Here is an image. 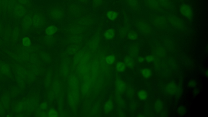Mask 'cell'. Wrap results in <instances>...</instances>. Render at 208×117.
Returning <instances> with one entry per match:
<instances>
[{"label": "cell", "mask_w": 208, "mask_h": 117, "mask_svg": "<svg viewBox=\"0 0 208 117\" xmlns=\"http://www.w3.org/2000/svg\"><path fill=\"white\" fill-rule=\"evenodd\" d=\"M148 13L146 16H148L147 20L153 29L159 30L165 29L170 25L166 14L152 12Z\"/></svg>", "instance_id": "obj_1"}, {"label": "cell", "mask_w": 208, "mask_h": 117, "mask_svg": "<svg viewBox=\"0 0 208 117\" xmlns=\"http://www.w3.org/2000/svg\"><path fill=\"white\" fill-rule=\"evenodd\" d=\"M133 23L137 32L143 35L149 36L153 33V27L146 18L138 17L134 19Z\"/></svg>", "instance_id": "obj_2"}, {"label": "cell", "mask_w": 208, "mask_h": 117, "mask_svg": "<svg viewBox=\"0 0 208 117\" xmlns=\"http://www.w3.org/2000/svg\"><path fill=\"white\" fill-rule=\"evenodd\" d=\"M64 9L60 6L53 7L51 8L48 12V16L49 19L55 22L60 21L65 16Z\"/></svg>", "instance_id": "obj_3"}, {"label": "cell", "mask_w": 208, "mask_h": 117, "mask_svg": "<svg viewBox=\"0 0 208 117\" xmlns=\"http://www.w3.org/2000/svg\"><path fill=\"white\" fill-rule=\"evenodd\" d=\"M128 10L134 14H139L143 10L141 0H123Z\"/></svg>", "instance_id": "obj_4"}, {"label": "cell", "mask_w": 208, "mask_h": 117, "mask_svg": "<svg viewBox=\"0 0 208 117\" xmlns=\"http://www.w3.org/2000/svg\"><path fill=\"white\" fill-rule=\"evenodd\" d=\"M47 20L45 15L40 12L33 13L32 26L35 29L42 28L46 25Z\"/></svg>", "instance_id": "obj_5"}, {"label": "cell", "mask_w": 208, "mask_h": 117, "mask_svg": "<svg viewBox=\"0 0 208 117\" xmlns=\"http://www.w3.org/2000/svg\"><path fill=\"white\" fill-rule=\"evenodd\" d=\"M169 25L178 29H182L184 27L183 20L172 13L166 14Z\"/></svg>", "instance_id": "obj_6"}, {"label": "cell", "mask_w": 208, "mask_h": 117, "mask_svg": "<svg viewBox=\"0 0 208 117\" xmlns=\"http://www.w3.org/2000/svg\"><path fill=\"white\" fill-rule=\"evenodd\" d=\"M179 12L181 16L187 20H192L193 16V8L190 5L183 3L180 6Z\"/></svg>", "instance_id": "obj_7"}, {"label": "cell", "mask_w": 208, "mask_h": 117, "mask_svg": "<svg viewBox=\"0 0 208 117\" xmlns=\"http://www.w3.org/2000/svg\"><path fill=\"white\" fill-rule=\"evenodd\" d=\"M28 12V10L26 7L17 2L13 8L12 13L13 16L16 18L20 19L23 17Z\"/></svg>", "instance_id": "obj_8"}, {"label": "cell", "mask_w": 208, "mask_h": 117, "mask_svg": "<svg viewBox=\"0 0 208 117\" xmlns=\"http://www.w3.org/2000/svg\"><path fill=\"white\" fill-rule=\"evenodd\" d=\"M68 11V15L72 17L81 16L83 12L81 7L76 3H71L69 5Z\"/></svg>", "instance_id": "obj_9"}, {"label": "cell", "mask_w": 208, "mask_h": 117, "mask_svg": "<svg viewBox=\"0 0 208 117\" xmlns=\"http://www.w3.org/2000/svg\"><path fill=\"white\" fill-rule=\"evenodd\" d=\"M165 14L172 13L175 6L170 0H156Z\"/></svg>", "instance_id": "obj_10"}, {"label": "cell", "mask_w": 208, "mask_h": 117, "mask_svg": "<svg viewBox=\"0 0 208 117\" xmlns=\"http://www.w3.org/2000/svg\"><path fill=\"white\" fill-rule=\"evenodd\" d=\"M32 12H28L22 18V27L25 31H28L32 26Z\"/></svg>", "instance_id": "obj_11"}, {"label": "cell", "mask_w": 208, "mask_h": 117, "mask_svg": "<svg viewBox=\"0 0 208 117\" xmlns=\"http://www.w3.org/2000/svg\"><path fill=\"white\" fill-rule=\"evenodd\" d=\"M116 91L117 94L120 95H123L125 93L126 89L127 84L125 82L123 81L120 77H117L116 78L115 83Z\"/></svg>", "instance_id": "obj_12"}, {"label": "cell", "mask_w": 208, "mask_h": 117, "mask_svg": "<svg viewBox=\"0 0 208 117\" xmlns=\"http://www.w3.org/2000/svg\"><path fill=\"white\" fill-rule=\"evenodd\" d=\"M166 50L161 46H157L154 48L152 51V55L157 59H163L166 56Z\"/></svg>", "instance_id": "obj_13"}, {"label": "cell", "mask_w": 208, "mask_h": 117, "mask_svg": "<svg viewBox=\"0 0 208 117\" xmlns=\"http://www.w3.org/2000/svg\"><path fill=\"white\" fill-rule=\"evenodd\" d=\"M115 103L113 99L109 98L106 101L103 107V110L106 114L110 113L114 109Z\"/></svg>", "instance_id": "obj_14"}, {"label": "cell", "mask_w": 208, "mask_h": 117, "mask_svg": "<svg viewBox=\"0 0 208 117\" xmlns=\"http://www.w3.org/2000/svg\"><path fill=\"white\" fill-rule=\"evenodd\" d=\"M165 91L167 94L170 95H176L178 91V87L175 83L170 82L167 84L165 88Z\"/></svg>", "instance_id": "obj_15"}, {"label": "cell", "mask_w": 208, "mask_h": 117, "mask_svg": "<svg viewBox=\"0 0 208 117\" xmlns=\"http://www.w3.org/2000/svg\"><path fill=\"white\" fill-rule=\"evenodd\" d=\"M140 47L137 43L130 44L129 49V55L133 58L137 57L140 52Z\"/></svg>", "instance_id": "obj_16"}, {"label": "cell", "mask_w": 208, "mask_h": 117, "mask_svg": "<svg viewBox=\"0 0 208 117\" xmlns=\"http://www.w3.org/2000/svg\"><path fill=\"white\" fill-rule=\"evenodd\" d=\"M116 32L113 28H109L106 30L103 33L104 38L107 40H111L115 37Z\"/></svg>", "instance_id": "obj_17"}, {"label": "cell", "mask_w": 208, "mask_h": 117, "mask_svg": "<svg viewBox=\"0 0 208 117\" xmlns=\"http://www.w3.org/2000/svg\"><path fill=\"white\" fill-rule=\"evenodd\" d=\"M130 30V25L127 24L121 28L119 30V35L121 38H124L127 37L128 33Z\"/></svg>", "instance_id": "obj_18"}, {"label": "cell", "mask_w": 208, "mask_h": 117, "mask_svg": "<svg viewBox=\"0 0 208 117\" xmlns=\"http://www.w3.org/2000/svg\"><path fill=\"white\" fill-rule=\"evenodd\" d=\"M57 26L54 25H51L47 26L45 30V33L47 36H53L57 33Z\"/></svg>", "instance_id": "obj_19"}, {"label": "cell", "mask_w": 208, "mask_h": 117, "mask_svg": "<svg viewBox=\"0 0 208 117\" xmlns=\"http://www.w3.org/2000/svg\"><path fill=\"white\" fill-rule=\"evenodd\" d=\"M124 62L126 65L127 67H129V68H133L135 66V61L133 58L130 55H127L124 57Z\"/></svg>", "instance_id": "obj_20"}, {"label": "cell", "mask_w": 208, "mask_h": 117, "mask_svg": "<svg viewBox=\"0 0 208 117\" xmlns=\"http://www.w3.org/2000/svg\"><path fill=\"white\" fill-rule=\"evenodd\" d=\"M107 19L110 21H113L116 20L119 16V14L117 12L113 10H109L106 13Z\"/></svg>", "instance_id": "obj_21"}, {"label": "cell", "mask_w": 208, "mask_h": 117, "mask_svg": "<svg viewBox=\"0 0 208 117\" xmlns=\"http://www.w3.org/2000/svg\"><path fill=\"white\" fill-rule=\"evenodd\" d=\"M164 106V103L162 101L160 100H158L154 104V109L157 113H159L162 110Z\"/></svg>", "instance_id": "obj_22"}, {"label": "cell", "mask_w": 208, "mask_h": 117, "mask_svg": "<svg viewBox=\"0 0 208 117\" xmlns=\"http://www.w3.org/2000/svg\"><path fill=\"white\" fill-rule=\"evenodd\" d=\"M127 68L126 65L124 62L119 61L116 64V69L117 72L122 73L125 71Z\"/></svg>", "instance_id": "obj_23"}, {"label": "cell", "mask_w": 208, "mask_h": 117, "mask_svg": "<svg viewBox=\"0 0 208 117\" xmlns=\"http://www.w3.org/2000/svg\"><path fill=\"white\" fill-rule=\"evenodd\" d=\"M125 93L126 94L128 98H133L135 95V90H134L133 88L130 86V85H127Z\"/></svg>", "instance_id": "obj_24"}, {"label": "cell", "mask_w": 208, "mask_h": 117, "mask_svg": "<svg viewBox=\"0 0 208 117\" xmlns=\"http://www.w3.org/2000/svg\"><path fill=\"white\" fill-rule=\"evenodd\" d=\"M127 37L130 40H137L138 39V33L137 31H135V30H130L128 33Z\"/></svg>", "instance_id": "obj_25"}, {"label": "cell", "mask_w": 208, "mask_h": 117, "mask_svg": "<svg viewBox=\"0 0 208 117\" xmlns=\"http://www.w3.org/2000/svg\"><path fill=\"white\" fill-rule=\"evenodd\" d=\"M141 74L142 77L146 79H148L151 78L152 74V71L148 68L143 69L141 71Z\"/></svg>", "instance_id": "obj_26"}, {"label": "cell", "mask_w": 208, "mask_h": 117, "mask_svg": "<svg viewBox=\"0 0 208 117\" xmlns=\"http://www.w3.org/2000/svg\"><path fill=\"white\" fill-rule=\"evenodd\" d=\"M137 97L141 101H145L147 98L148 94L146 90H140L137 92Z\"/></svg>", "instance_id": "obj_27"}, {"label": "cell", "mask_w": 208, "mask_h": 117, "mask_svg": "<svg viewBox=\"0 0 208 117\" xmlns=\"http://www.w3.org/2000/svg\"><path fill=\"white\" fill-rule=\"evenodd\" d=\"M116 102L117 105L120 108H123L125 105V101L124 99L121 97V95L118 94H117L116 98Z\"/></svg>", "instance_id": "obj_28"}, {"label": "cell", "mask_w": 208, "mask_h": 117, "mask_svg": "<svg viewBox=\"0 0 208 117\" xmlns=\"http://www.w3.org/2000/svg\"><path fill=\"white\" fill-rule=\"evenodd\" d=\"M18 3L23 5L27 8H29L32 6V2L31 0H16Z\"/></svg>", "instance_id": "obj_29"}, {"label": "cell", "mask_w": 208, "mask_h": 117, "mask_svg": "<svg viewBox=\"0 0 208 117\" xmlns=\"http://www.w3.org/2000/svg\"><path fill=\"white\" fill-rule=\"evenodd\" d=\"M92 6L95 8H98L101 7L103 4L104 0H91Z\"/></svg>", "instance_id": "obj_30"}, {"label": "cell", "mask_w": 208, "mask_h": 117, "mask_svg": "<svg viewBox=\"0 0 208 117\" xmlns=\"http://www.w3.org/2000/svg\"><path fill=\"white\" fill-rule=\"evenodd\" d=\"M116 60V57L114 55H110L106 57V61L108 64L112 65L114 63Z\"/></svg>", "instance_id": "obj_31"}, {"label": "cell", "mask_w": 208, "mask_h": 117, "mask_svg": "<svg viewBox=\"0 0 208 117\" xmlns=\"http://www.w3.org/2000/svg\"><path fill=\"white\" fill-rule=\"evenodd\" d=\"M22 43L24 46L29 47L31 46V39L28 37H25L22 40Z\"/></svg>", "instance_id": "obj_32"}, {"label": "cell", "mask_w": 208, "mask_h": 117, "mask_svg": "<svg viewBox=\"0 0 208 117\" xmlns=\"http://www.w3.org/2000/svg\"><path fill=\"white\" fill-rule=\"evenodd\" d=\"M47 116L50 117H56L59 116V114L57 111L54 108H52L48 111Z\"/></svg>", "instance_id": "obj_33"}, {"label": "cell", "mask_w": 208, "mask_h": 117, "mask_svg": "<svg viewBox=\"0 0 208 117\" xmlns=\"http://www.w3.org/2000/svg\"><path fill=\"white\" fill-rule=\"evenodd\" d=\"M3 99L2 101L3 102V105H4L5 107H8V105H9V97L8 96H6L5 97L3 98Z\"/></svg>", "instance_id": "obj_34"}, {"label": "cell", "mask_w": 208, "mask_h": 117, "mask_svg": "<svg viewBox=\"0 0 208 117\" xmlns=\"http://www.w3.org/2000/svg\"><path fill=\"white\" fill-rule=\"evenodd\" d=\"M48 104L46 102H43L40 105V108L41 110L44 111L48 108Z\"/></svg>", "instance_id": "obj_35"}, {"label": "cell", "mask_w": 208, "mask_h": 117, "mask_svg": "<svg viewBox=\"0 0 208 117\" xmlns=\"http://www.w3.org/2000/svg\"><path fill=\"white\" fill-rule=\"evenodd\" d=\"M196 85V82L195 80H191L187 83V86L189 88H194Z\"/></svg>", "instance_id": "obj_36"}, {"label": "cell", "mask_w": 208, "mask_h": 117, "mask_svg": "<svg viewBox=\"0 0 208 117\" xmlns=\"http://www.w3.org/2000/svg\"><path fill=\"white\" fill-rule=\"evenodd\" d=\"M154 59V57L152 55H147L145 58V60H146L147 62L151 63L153 62Z\"/></svg>", "instance_id": "obj_37"}, {"label": "cell", "mask_w": 208, "mask_h": 117, "mask_svg": "<svg viewBox=\"0 0 208 117\" xmlns=\"http://www.w3.org/2000/svg\"><path fill=\"white\" fill-rule=\"evenodd\" d=\"M137 61L139 63H142L145 61V58L142 56H138L137 58Z\"/></svg>", "instance_id": "obj_38"}, {"label": "cell", "mask_w": 208, "mask_h": 117, "mask_svg": "<svg viewBox=\"0 0 208 117\" xmlns=\"http://www.w3.org/2000/svg\"><path fill=\"white\" fill-rule=\"evenodd\" d=\"M185 110L184 107H182V106L180 107L178 109L179 113L181 115L184 114V113H185Z\"/></svg>", "instance_id": "obj_39"}, {"label": "cell", "mask_w": 208, "mask_h": 117, "mask_svg": "<svg viewBox=\"0 0 208 117\" xmlns=\"http://www.w3.org/2000/svg\"><path fill=\"white\" fill-rule=\"evenodd\" d=\"M77 1L81 4H85L88 3L89 0H77Z\"/></svg>", "instance_id": "obj_40"}, {"label": "cell", "mask_w": 208, "mask_h": 117, "mask_svg": "<svg viewBox=\"0 0 208 117\" xmlns=\"http://www.w3.org/2000/svg\"><path fill=\"white\" fill-rule=\"evenodd\" d=\"M3 108L2 107V105L0 104V113H2L3 112Z\"/></svg>", "instance_id": "obj_41"}, {"label": "cell", "mask_w": 208, "mask_h": 117, "mask_svg": "<svg viewBox=\"0 0 208 117\" xmlns=\"http://www.w3.org/2000/svg\"><path fill=\"white\" fill-rule=\"evenodd\" d=\"M206 77H207L208 76V72L207 71H206Z\"/></svg>", "instance_id": "obj_42"}]
</instances>
